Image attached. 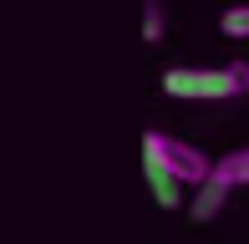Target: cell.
I'll use <instances>...</instances> for the list:
<instances>
[{
  "mask_svg": "<svg viewBox=\"0 0 249 244\" xmlns=\"http://www.w3.org/2000/svg\"><path fill=\"white\" fill-rule=\"evenodd\" d=\"M163 92L183 97V102H229V97L249 92V61H229V66H168L163 71Z\"/></svg>",
  "mask_w": 249,
  "mask_h": 244,
  "instance_id": "1",
  "label": "cell"
},
{
  "mask_svg": "<svg viewBox=\"0 0 249 244\" xmlns=\"http://www.w3.org/2000/svg\"><path fill=\"white\" fill-rule=\"evenodd\" d=\"M142 163H158V168H168L178 183H194V188L213 178L209 153H198L194 142H183V138H168V132H158V127L142 132Z\"/></svg>",
  "mask_w": 249,
  "mask_h": 244,
  "instance_id": "2",
  "label": "cell"
},
{
  "mask_svg": "<svg viewBox=\"0 0 249 244\" xmlns=\"http://www.w3.org/2000/svg\"><path fill=\"white\" fill-rule=\"evenodd\" d=\"M224 198H229V183L209 178V183H198V188H194V204H188V214H194L198 224H209V219H219V214H224Z\"/></svg>",
  "mask_w": 249,
  "mask_h": 244,
  "instance_id": "3",
  "label": "cell"
},
{
  "mask_svg": "<svg viewBox=\"0 0 249 244\" xmlns=\"http://www.w3.org/2000/svg\"><path fill=\"white\" fill-rule=\"evenodd\" d=\"M142 173H148V188H153L158 209H178V204H183V183H178L168 168H158V163H142Z\"/></svg>",
  "mask_w": 249,
  "mask_h": 244,
  "instance_id": "4",
  "label": "cell"
},
{
  "mask_svg": "<svg viewBox=\"0 0 249 244\" xmlns=\"http://www.w3.org/2000/svg\"><path fill=\"white\" fill-rule=\"evenodd\" d=\"M213 178L229 188H249V148H234L224 158H213Z\"/></svg>",
  "mask_w": 249,
  "mask_h": 244,
  "instance_id": "5",
  "label": "cell"
},
{
  "mask_svg": "<svg viewBox=\"0 0 249 244\" xmlns=\"http://www.w3.org/2000/svg\"><path fill=\"white\" fill-rule=\"evenodd\" d=\"M219 31H224L229 41H249V5H229V10L219 16Z\"/></svg>",
  "mask_w": 249,
  "mask_h": 244,
  "instance_id": "6",
  "label": "cell"
},
{
  "mask_svg": "<svg viewBox=\"0 0 249 244\" xmlns=\"http://www.w3.org/2000/svg\"><path fill=\"white\" fill-rule=\"evenodd\" d=\"M142 36L153 41H163V0H142Z\"/></svg>",
  "mask_w": 249,
  "mask_h": 244,
  "instance_id": "7",
  "label": "cell"
}]
</instances>
